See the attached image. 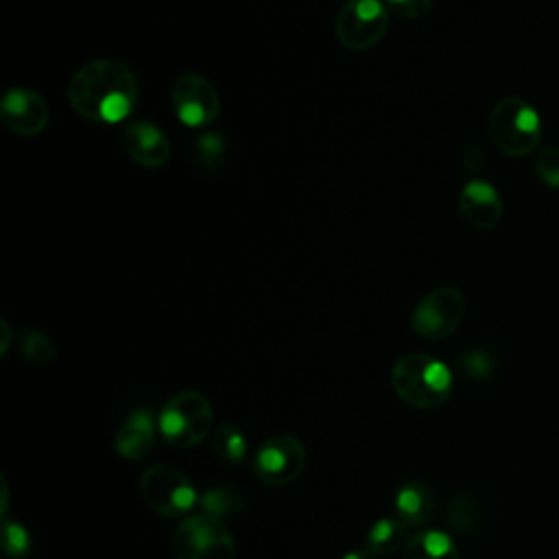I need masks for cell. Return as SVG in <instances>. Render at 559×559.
Listing matches in <instances>:
<instances>
[{
	"instance_id": "cell-25",
	"label": "cell",
	"mask_w": 559,
	"mask_h": 559,
	"mask_svg": "<svg viewBox=\"0 0 559 559\" xmlns=\"http://www.w3.org/2000/svg\"><path fill=\"white\" fill-rule=\"evenodd\" d=\"M537 179L550 188L559 190V146H542L535 151V162H533Z\"/></svg>"
},
{
	"instance_id": "cell-11",
	"label": "cell",
	"mask_w": 559,
	"mask_h": 559,
	"mask_svg": "<svg viewBox=\"0 0 559 559\" xmlns=\"http://www.w3.org/2000/svg\"><path fill=\"white\" fill-rule=\"evenodd\" d=\"M0 120L11 133L35 138L46 131L50 109L39 92L28 87H11L0 100Z\"/></svg>"
},
{
	"instance_id": "cell-18",
	"label": "cell",
	"mask_w": 559,
	"mask_h": 559,
	"mask_svg": "<svg viewBox=\"0 0 559 559\" xmlns=\"http://www.w3.org/2000/svg\"><path fill=\"white\" fill-rule=\"evenodd\" d=\"M445 522L459 535H472L483 524V504L472 493H459L445 509Z\"/></svg>"
},
{
	"instance_id": "cell-29",
	"label": "cell",
	"mask_w": 559,
	"mask_h": 559,
	"mask_svg": "<svg viewBox=\"0 0 559 559\" xmlns=\"http://www.w3.org/2000/svg\"><path fill=\"white\" fill-rule=\"evenodd\" d=\"M7 509H9V487H7V480L2 478V518H7Z\"/></svg>"
},
{
	"instance_id": "cell-3",
	"label": "cell",
	"mask_w": 559,
	"mask_h": 559,
	"mask_svg": "<svg viewBox=\"0 0 559 559\" xmlns=\"http://www.w3.org/2000/svg\"><path fill=\"white\" fill-rule=\"evenodd\" d=\"M487 129L498 151L509 157L531 155L542 140V118L537 109L520 96L500 98L491 107Z\"/></svg>"
},
{
	"instance_id": "cell-19",
	"label": "cell",
	"mask_w": 559,
	"mask_h": 559,
	"mask_svg": "<svg viewBox=\"0 0 559 559\" xmlns=\"http://www.w3.org/2000/svg\"><path fill=\"white\" fill-rule=\"evenodd\" d=\"M199 507L203 513L223 520L245 511L247 498L234 487H210L199 496Z\"/></svg>"
},
{
	"instance_id": "cell-8",
	"label": "cell",
	"mask_w": 559,
	"mask_h": 559,
	"mask_svg": "<svg viewBox=\"0 0 559 559\" xmlns=\"http://www.w3.org/2000/svg\"><path fill=\"white\" fill-rule=\"evenodd\" d=\"M465 317V297L452 284L428 290L411 314V328L426 341H443L456 332Z\"/></svg>"
},
{
	"instance_id": "cell-17",
	"label": "cell",
	"mask_w": 559,
	"mask_h": 559,
	"mask_svg": "<svg viewBox=\"0 0 559 559\" xmlns=\"http://www.w3.org/2000/svg\"><path fill=\"white\" fill-rule=\"evenodd\" d=\"M408 524L400 518H380L376 520L365 533V548L380 555H393L395 550L404 548L408 537Z\"/></svg>"
},
{
	"instance_id": "cell-6",
	"label": "cell",
	"mask_w": 559,
	"mask_h": 559,
	"mask_svg": "<svg viewBox=\"0 0 559 559\" xmlns=\"http://www.w3.org/2000/svg\"><path fill=\"white\" fill-rule=\"evenodd\" d=\"M138 491L144 504L162 518H181L199 504L192 480L170 465H153L144 469L138 478Z\"/></svg>"
},
{
	"instance_id": "cell-5",
	"label": "cell",
	"mask_w": 559,
	"mask_h": 559,
	"mask_svg": "<svg viewBox=\"0 0 559 559\" xmlns=\"http://www.w3.org/2000/svg\"><path fill=\"white\" fill-rule=\"evenodd\" d=\"M175 559H236V542L227 524L214 515L186 518L173 533Z\"/></svg>"
},
{
	"instance_id": "cell-23",
	"label": "cell",
	"mask_w": 559,
	"mask_h": 559,
	"mask_svg": "<svg viewBox=\"0 0 559 559\" xmlns=\"http://www.w3.org/2000/svg\"><path fill=\"white\" fill-rule=\"evenodd\" d=\"M459 369L469 380H489L496 371V358L483 347H469L459 356Z\"/></svg>"
},
{
	"instance_id": "cell-14",
	"label": "cell",
	"mask_w": 559,
	"mask_h": 559,
	"mask_svg": "<svg viewBox=\"0 0 559 559\" xmlns=\"http://www.w3.org/2000/svg\"><path fill=\"white\" fill-rule=\"evenodd\" d=\"M155 432L159 430L153 413L148 408H135L116 430V437H114L116 454L129 461L144 459L155 443Z\"/></svg>"
},
{
	"instance_id": "cell-7",
	"label": "cell",
	"mask_w": 559,
	"mask_h": 559,
	"mask_svg": "<svg viewBox=\"0 0 559 559\" xmlns=\"http://www.w3.org/2000/svg\"><path fill=\"white\" fill-rule=\"evenodd\" d=\"M389 31V9L384 0H347L338 13L334 33L343 48L365 52L380 44Z\"/></svg>"
},
{
	"instance_id": "cell-22",
	"label": "cell",
	"mask_w": 559,
	"mask_h": 559,
	"mask_svg": "<svg viewBox=\"0 0 559 559\" xmlns=\"http://www.w3.org/2000/svg\"><path fill=\"white\" fill-rule=\"evenodd\" d=\"M227 157V138L218 131H203L194 138V162L199 168L214 170Z\"/></svg>"
},
{
	"instance_id": "cell-21",
	"label": "cell",
	"mask_w": 559,
	"mask_h": 559,
	"mask_svg": "<svg viewBox=\"0 0 559 559\" xmlns=\"http://www.w3.org/2000/svg\"><path fill=\"white\" fill-rule=\"evenodd\" d=\"M212 448L218 454V459L238 465L245 461L247 456V439L245 432L238 430L231 424H221L214 432H212Z\"/></svg>"
},
{
	"instance_id": "cell-16",
	"label": "cell",
	"mask_w": 559,
	"mask_h": 559,
	"mask_svg": "<svg viewBox=\"0 0 559 559\" xmlns=\"http://www.w3.org/2000/svg\"><path fill=\"white\" fill-rule=\"evenodd\" d=\"M402 559H459V546L445 531L428 528L404 544Z\"/></svg>"
},
{
	"instance_id": "cell-4",
	"label": "cell",
	"mask_w": 559,
	"mask_h": 559,
	"mask_svg": "<svg viewBox=\"0 0 559 559\" xmlns=\"http://www.w3.org/2000/svg\"><path fill=\"white\" fill-rule=\"evenodd\" d=\"M212 421L210 400L194 389H186L164 402L157 415V430L166 443L183 450L199 445L210 435Z\"/></svg>"
},
{
	"instance_id": "cell-1",
	"label": "cell",
	"mask_w": 559,
	"mask_h": 559,
	"mask_svg": "<svg viewBox=\"0 0 559 559\" xmlns=\"http://www.w3.org/2000/svg\"><path fill=\"white\" fill-rule=\"evenodd\" d=\"M68 103L90 122L116 124L127 120L138 107L140 83L124 61L109 57L92 59L72 74Z\"/></svg>"
},
{
	"instance_id": "cell-20",
	"label": "cell",
	"mask_w": 559,
	"mask_h": 559,
	"mask_svg": "<svg viewBox=\"0 0 559 559\" xmlns=\"http://www.w3.org/2000/svg\"><path fill=\"white\" fill-rule=\"evenodd\" d=\"M17 352L31 365H48L55 356V345L48 334L33 328H22L15 334Z\"/></svg>"
},
{
	"instance_id": "cell-26",
	"label": "cell",
	"mask_w": 559,
	"mask_h": 559,
	"mask_svg": "<svg viewBox=\"0 0 559 559\" xmlns=\"http://www.w3.org/2000/svg\"><path fill=\"white\" fill-rule=\"evenodd\" d=\"M386 9L404 20H421L430 13L432 0H384Z\"/></svg>"
},
{
	"instance_id": "cell-2",
	"label": "cell",
	"mask_w": 559,
	"mask_h": 559,
	"mask_svg": "<svg viewBox=\"0 0 559 559\" xmlns=\"http://www.w3.org/2000/svg\"><path fill=\"white\" fill-rule=\"evenodd\" d=\"M391 386L413 408H437L452 395V371L439 358L413 352L395 360Z\"/></svg>"
},
{
	"instance_id": "cell-13",
	"label": "cell",
	"mask_w": 559,
	"mask_h": 559,
	"mask_svg": "<svg viewBox=\"0 0 559 559\" xmlns=\"http://www.w3.org/2000/svg\"><path fill=\"white\" fill-rule=\"evenodd\" d=\"M122 146L127 155L144 168H162L170 159L173 146L168 135L148 120H133L122 129Z\"/></svg>"
},
{
	"instance_id": "cell-9",
	"label": "cell",
	"mask_w": 559,
	"mask_h": 559,
	"mask_svg": "<svg viewBox=\"0 0 559 559\" xmlns=\"http://www.w3.org/2000/svg\"><path fill=\"white\" fill-rule=\"evenodd\" d=\"M170 105L179 122L190 129L210 127L221 111V98L216 87L199 72H183L173 81Z\"/></svg>"
},
{
	"instance_id": "cell-24",
	"label": "cell",
	"mask_w": 559,
	"mask_h": 559,
	"mask_svg": "<svg viewBox=\"0 0 559 559\" xmlns=\"http://www.w3.org/2000/svg\"><path fill=\"white\" fill-rule=\"evenodd\" d=\"M2 550L9 559H24L33 550L31 533L9 518H2Z\"/></svg>"
},
{
	"instance_id": "cell-12",
	"label": "cell",
	"mask_w": 559,
	"mask_h": 559,
	"mask_svg": "<svg viewBox=\"0 0 559 559\" xmlns=\"http://www.w3.org/2000/svg\"><path fill=\"white\" fill-rule=\"evenodd\" d=\"M459 214L476 231L493 229L502 218V199L485 179H469L459 192Z\"/></svg>"
},
{
	"instance_id": "cell-10",
	"label": "cell",
	"mask_w": 559,
	"mask_h": 559,
	"mask_svg": "<svg viewBox=\"0 0 559 559\" xmlns=\"http://www.w3.org/2000/svg\"><path fill=\"white\" fill-rule=\"evenodd\" d=\"M306 448L293 435H273L262 441L253 456V474L269 487H282L301 476Z\"/></svg>"
},
{
	"instance_id": "cell-15",
	"label": "cell",
	"mask_w": 559,
	"mask_h": 559,
	"mask_svg": "<svg viewBox=\"0 0 559 559\" xmlns=\"http://www.w3.org/2000/svg\"><path fill=\"white\" fill-rule=\"evenodd\" d=\"M393 507H395L397 518L402 522H406L408 526H424L432 520V515L437 511V500L428 485L413 480L397 489Z\"/></svg>"
},
{
	"instance_id": "cell-28",
	"label": "cell",
	"mask_w": 559,
	"mask_h": 559,
	"mask_svg": "<svg viewBox=\"0 0 559 559\" xmlns=\"http://www.w3.org/2000/svg\"><path fill=\"white\" fill-rule=\"evenodd\" d=\"M343 559H378V555L371 552L369 548H354V550L345 552Z\"/></svg>"
},
{
	"instance_id": "cell-27",
	"label": "cell",
	"mask_w": 559,
	"mask_h": 559,
	"mask_svg": "<svg viewBox=\"0 0 559 559\" xmlns=\"http://www.w3.org/2000/svg\"><path fill=\"white\" fill-rule=\"evenodd\" d=\"M0 330H2V345H0V354L4 356L7 352H9V345H11V328H9V323H7V319H2L0 321Z\"/></svg>"
}]
</instances>
